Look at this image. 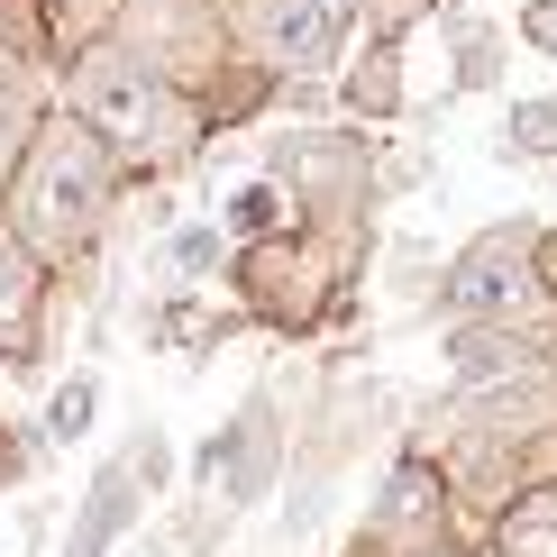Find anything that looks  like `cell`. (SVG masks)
Segmentation results:
<instances>
[{"mask_svg": "<svg viewBox=\"0 0 557 557\" xmlns=\"http://www.w3.org/2000/svg\"><path fill=\"white\" fill-rule=\"evenodd\" d=\"M120 183H128V165L91 137V120L55 110V120L37 128L28 165H18L10 193H0V220H10V238L28 247V257L74 265V257H91V238H101L110 193H120Z\"/></svg>", "mask_w": 557, "mask_h": 557, "instance_id": "obj_1", "label": "cell"}, {"mask_svg": "<svg viewBox=\"0 0 557 557\" xmlns=\"http://www.w3.org/2000/svg\"><path fill=\"white\" fill-rule=\"evenodd\" d=\"M64 101H74V120H91V137H101L128 174H165V165H183V156L201 147V110L120 37H101V46L74 55Z\"/></svg>", "mask_w": 557, "mask_h": 557, "instance_id": "obj_2", "label": "cell"}, {"mask_svg": "<svg viewBox=\"0 0 557 557\" xmlns=\"http://www.w3.org/2000/svg\"><path fill=\"white\" fill-rule=\"evenodd\" d=\"M548 238H530V228H484L467 257L448 265V301L457 320H503V330H557V284H548Z\"/></svg>", "mask_w": 557, "mask_h": 557, "instance_id": "obj_3", "label": "cell"}, {"mask_svg": "<svg viewBox=\"0 0 557 557\" xmlns=\"http://www.w3.org/2000/svg\"><path fill=\"white\" fill-rule=\"evenodd\" d=\"M238 28L274 74H311L338 55V0H247Z\"/></svg>", "mask_w": 557, "mask_h": 557, "instance_id": "obj_4", "label": "cell"}, {"mask_svg": "<svg viewBox=\"0 0 557 557\" xmlns=\"http://www.w3.org/2000/svg\"><path fill=\"white\" fill-rule=\"evenodd\" d=\"M393 503H375V521H366V548H393V557H421V548H448V475L430 467V457H403L384 484Z\"/></svg>", "mask_w": 557, "mask_h": 557, "instance_id": "obj_5", "label": "cell"}, {"mask_svg": "<svg viewBox=\"0 0 557 557\" xmlns=\"http://www.w3.org/2000/svg\"><path fill=\"white\" fill-rule=\"evenodd\" d=\"M147 503H156V494L128 475V457H110V467L91 475V494L74 503V521H64V548H55V557H110V548L128 540V521L147 512Z\"/></svg>", "mask_w": 557, "mask_h": 557, "instance_id": "obj_6", "label": "cell"}, {"mask_svg": "<svg viewBox=\"0 0 557 557\" xmlns=\"http://www.w3.org/2000/svg\"><path fill=\"white\" fill-rule=\"evenodd\" d=\"M46 257H28V247L10 238V220H0V357L28 366L37 357V301H46Z\"/></svg>", "mask_w": 557, "mask_h": 557, "instance_id": "obj_7", "label": "cell"}, {"mask_svg": "<svg viewBox=\"0 0 557 557\" xmlns=\"http://www.w3.org/2000/svg\"><path fill=\"white\" fill-rule=\"evenodd\" d=\"M494 557H557V484H521V503L494 521Z\"/></svg>", "mask_w": 557, "mask_h": 557, "instance_id": "obj_8", "label": "cell"}, {"mask_svg": "<svg viewBox=\"0 0 557 557\" xmlns=\"http://www.w3.org/2000/svg\"><path fill=\"white\" fill-rule=\"evenodd\" d=\"M220 228L238 247H257V238H284L293 228V201H284V183H238V193L220 201Z\"/></svg>", "mask_w": 557, "mask_h": 557, "instance_id": "obj_9", "label": "cell"}, {"mask_svg": "<svg viewBox=\"0 0 557 557\" xmlns=\"http://www.w3.org/2000/svg\"><path fill=\"white\" fill-rule=\"evenodd\" d=\"M220 257H228V228H220V220H183L174 238L156 247V265H165L174 284H211V274H220Z\"/></svg>", "mask_w": 557, "mask_h": 557, "instance_id": "obj_10", "label": "cell"}, {"mask_svg": "<svg viewBox=\"0 0 557 557\" xmlns=\"http://www.w3.org/2000/svg\"><path fill=\"white\" fill-rule=\"evenodd\" d=\"M91 421H101V384H91V375H64L55 403H46V438H55V448H83Z\"/></svg>", "mask_w": 557, "mask_h": 557, "instance_id": "obj_11", "label": "cell"}, {"mask_svg": "<svg viewBox=\"0 0 557 557\" xmlns=\"http://www.w3.org/2000/svg\"><path fill=\"white\" fill-rule=\"evenodd\" d=\"M512 156H557V101H512Z\"/></svg>", "mask_w": 557, "mask_h": 557, "instance_id": "obj_12", "label": "cell"}, {"mask_svg": "<svg viewBox=\"0 0 557 557\" xmlns=\"http://www.w3.org/2000/svg\"><path fill=\"white\" fill-rule=\"evenodd\" d=\"M457 55H467V64H457V91H484V83L503 74V55H494V28H475V18L457 28Z\"/></svg>", "mask_w": 557, "mask_h": 557, "instance_id": "obj_13", "label": "cell"}, {"mask_svg": "<svg viewBox=\"0 0 557 557\" xmlns=\"http://www.w3.org/2000/svg\"><path fill=\"white\" fill-rule=\"evenodd\" d=\"M128 475L147 484V494H165V484H174V448H165L156 430H137V438H128Z\"/></svg>", "mask_w": 557, "mask_h": 557, "instance_id": "obj_14", "label": "cell"}, {"mask_svg": "<svg viewBox=\"0 0 557 557\" xmlns=\"http://www.w3.org/2000/svg\"><path fill=\"white\" fill-rule=\"evenodd\" d=\"M521 37L540 46V55H557V0H530V10H521Z\"/></svg>", "mask_w": 557, "mask_h": 557, "instance_id": "obj_15", "label": "cell"}, {"mask_svg": "<svg viewBox=\"0 0 557 557\" xmlns=\"http://www.w3.org/2000/svg\"><path fill=\"white\" fill-rule=\"evenodd\" d=\"M421 557H475V548H457V540H448V548H421Z\"/></svg>", "mask_w": 557, "mask_h": 557, "instance_id": "obj_16", "label": "cell"}, {"mask_svg": "<svg viewBox=\"0 0 557 557\" xmlns=\"http://www.w3.org/2000/svg\"><path fill=\"white\" fill-rule=\"evenodd\" d=\"M338 10H347V0H338Z\"/></svg>", "mask_w": 557, "mask_h": 557, "instance_id": "obj_17", "label": "cell"}]
</instances>
